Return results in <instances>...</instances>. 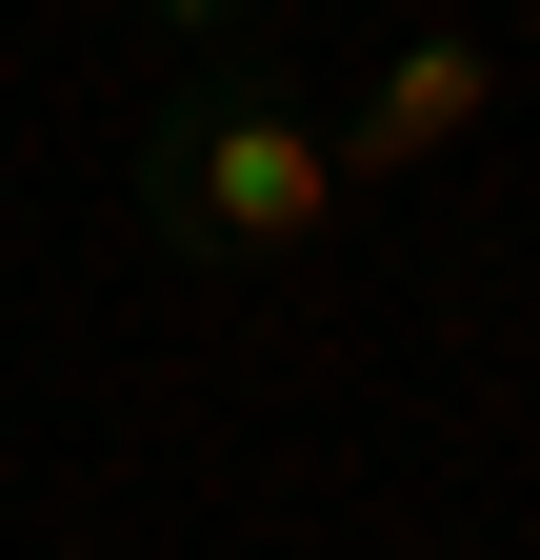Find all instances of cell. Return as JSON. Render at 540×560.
Instances as JSON below:
<instances>
[{
	"label": "cell",
	"mask_w": 540,
	"mask_h": 560,
	"mask_svg": "<svg viewBox=\"0 0 540 560\" xmlns=\"http://www.w3.org/2000/svg\"><path fill=\"white\" fill-rule=\"evenodd\" d=\"M481 101H501V21H421L320 140H341V180H421V161H460V140H481Z\"/></svg>",
	"instance_id": "obj_2"
},
{
	"label": "cell",
	"mask_w": 540,
	"mask_h": 560,
	"mask_svg": "<svg viewBox=\"0 0 540 560\" xmlns=\"http://www.w3.org/2000/svg\"><path fill=\"white\" fill-rule=\"evenodd\" d=\"M341 200H361L341 140H320V101H301L260 40L161 60V101H141V241H161V260H320Z\"/></svg>",
	"instance_id": "obj_1"
},
{
	"label": "cell",
	"mask_w": 540,
	"mask_h": 560,
	"mask_svg": "<svg viewBox=\"0 0 540 560\" xmlns=\"http://www.w3.org/2000/svg\"><path fill=\"white\" fill-rule=\"evenodd\" d=\"M141 40L161 60H221V40H260V0H141Z\"/></svg>",
	"instance_id": "obj_3"
}]
</instances>
